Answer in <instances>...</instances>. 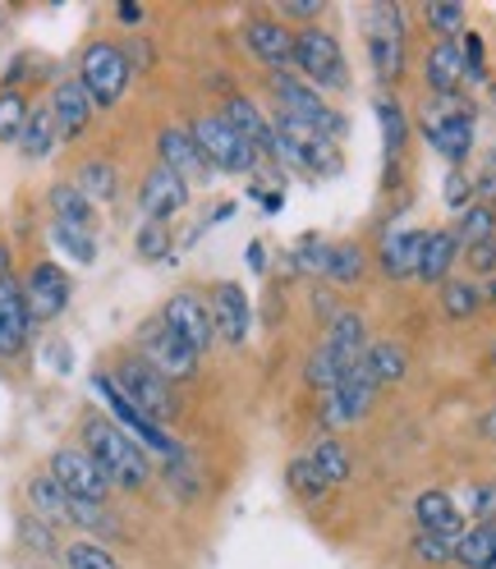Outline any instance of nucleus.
<instances>
[{
  "mask_svg": "<svg viewBox=\"0 0 496 569\" xmlns=\"http://www.w3.org/2000/svg\"><path fill=\"white\" fill-rule=\"evenodd\" d=\"M19 532H23V542H28V547H38V551H51V523H42L38 515H28V519L19 523Z\"/></svg>",
  "mask_w": 496,
  "mask_h": 569,
  "instance_id": "nucleus-51",
  "label": "nucleus"
},
{
  "mask_svg": "<svg viewBox=\"0 0 496 569\" xmlns=\"http://www.w3.org/2000/svg\"><path fill=\"white\" fill-rule=\"evenodd\" d=\"M308 465L317 469V478H323L327 487H340V482H349V450L336 441V437H317L313 441V450H308Z\"/></svg>",
  "mask_w": 496,
  "mask_h": 569,
  "instance_id": "nucleus-31",
  "label": "nucleus"
},
{
  "mask_svg": "<svg viewBox=\"0 0 496 569\" xmlns=\"http://www.w3.org/2000/svg\"><path fill=\"white\" fill-rule=\"evenodd\" d=\"M69 276L56 267V262H38L23 280V299H28V312L32 322H56V317L69 308Z\"/></svg>",
  "mask_w": 496,
  "mask_h": 569,
  "instance_id": "nucleus-14",
  "label": "nucleus"
},
{
  "mask_svg": "<svg viewBox=\"0 0 496 569\" xmlns=\"http://www.w3.org/2000/svg\"><path fill=\"white\" fill-rule=\"evenodd\" d=\"M6 280H10V248L0 243V284H6Z\"/></svg>",
  "mask_w": 496,
  "mask_h": 569,
  "instance_id": "nucleus-57",
  "label": "nucleus"
},
{
  "mask_svg": "<svg viewBox=\"0 0 496 569\" xmlns=\"http://www.w3.org/2000/svg\"><path fill=\"white\" fill-rule=\"evenodd\" d=\"M286 14L290 19H317V14H323V6H317V0H286Z\"/></svg>",
  "mask_w": 496,
  "mask_h": 569,
  "instance_id": "nucleus-53",
  "label": "nucleus"
},
{
  "mask_svg": "<svg viewBox=\"0 0 496 569\" xmlns=\"http://www.w3.org/2000/svg\"><path fill=\"white\" fill-rule=\"evenodd\" d=\"M92 97L83 92V83L79 79H65V83H56V92H51V116H56V129H60V138H79L88 124H92Z\"/></svg>",
  "mask_w": 496,
  "mask_h": 569,
  "instance_id": "nucleus-21",
  "label": "nucleus"
},
{
  "mask_svg": "<svg viewBox=\"0 0 496 569\" xmlns=\"http://www.w3.org/2000/svg\"><path fill=\"white\" fill-rule=\"evenodd\" d=\"M111 381L125 390V400L143 413V418H152V422H170L175 418V390H170V381L152 368V363H143V359H125L116 372H111Z\"/></svg>",
  "mask_w": 496,
  "mask_h": 569,
  "instance_id": "nucleus-4",
  "label": "nucleus"
},
{
  "mask_svg": "<svg viewBox=\"0 0 496 569\" xmlns=\"http://www.w3.org/2000/svg\"><path fill=\"white\" fill-rule=\"evenodd\" d=\"M28 111H32V106L23 101V92H14V88L0 92V142H19L23 138Z\"/></svg>",
  "mask_w": 496,
  "mask_h": 569,
  "instance_id": "nucleus-38",
  "label": "nucleus"
},
{
  "mask_svg": "<svg viewBox=\"0 0 496 569\" xmlns=\"http://www.w3.org/2000/svg\"><path fill=\"white\" fill-rule=\"evenodd\" d=\"M414 556L423 565H446L455 560V538H437V532H418L414 538Z\"/></svg>",
  "mask_w": 496,
  "mask_h": 569,
  "instance_id": "nucleus-45",
  "label": "nucleus"
},
{
  "mask_svg": "<svg viewBox=\"0 0 496 569\" xmlns=\"http://www.w3.org/2000/svg\"><path fill=\"white\" fill-rule=\"evenodd\" d=\"M373 396H377V381H373V372L359 359L349 372H340V381L327 390V422L331 427H345L354 418H364L373 409Z\"/></svg>",
  "mask_w": 496,
  "mask_h": 569,
  "instance_id": "nucleus-13",
  "label": "nucleus"
},
{
  "mask_svg": "<svg viewBox=\"0 0 496 569\" xmlns=\"http://www.w3.org/2000/svg\"><path fill=\"white\" fill-rule=\"evenodd\" d=\"M455 560L465 565V569H492L496 565V523H478V528L459 532Z\"/></svg>",
  "mask_w": 496,
  "mask_h": 569,
  "instance_id": "nucleus-30",
  "label": "nucleus"
},
{
  "mask_svg": "<svg viewBox=\"0 0 496 569\" xmlns=\"http://www.w3.org/2000/svg\"><path fill=\"white\" fill-rule=\"evenodd\" d=\"M271 92H276V101H280V116H295V120H304V124H313V129H323L327 138H345V116L336 111V106H327V97L317 92V88H308L304 79H290V74H276L271 79Z\"/></svg>",
  "mask_w": 496,
  "mask_h": 569,
  "instance_id": "nucleus-7",
  "label": "nucleus"
},
{
  "mask_svg": "<svg viewBox=\"0 0 496 569\" xmlns=\"http://www.w3.org/2000/svg\"><path fill=\"white\" fill-rule=\"evenodd\" d=\"M51 243L60 248V253H65L69 262H79V267H92V262H97V239H92V230H79V226L51 221Z\"/></svg>",
  "mask_w": 496,
  "mask_h": 569,
  "instance_id": "nucleus-34",
  "label": "nucleus"
},
{
  "mask_svg": "<svg viewBox=\"0 0 496 569\" xmlns=\"http://www.w3.org/2000/svg\"><path fill=\"white\" fill-rule=\"evenodd\" d=\"M69 501H88V506H106V496H111V478L97 469V459L83 450V446H65L51 455V469H47Z\"/></svg>",
  "mask_w": 496,
  "mask_h": 569,
  "instance_id": "nucleus-9",
  "label": "nucleus"
},
{
  "mask_svg": "<svg viewBox=\"0 0 496 569\" xmlns=\"http://www.w3.org/2000/svg\"><path fill=\"white\" fill-rule=\"evenodd\" d=\"M138 207H143V217L148 221H170V217H180V211L189 207V184L180 180L175 170H166L161 161L143 174V189H138Z\"/></svg>",
  "mask_w": 496,
  "mask_h": 569,
  "instance_id": "nucleus-15",
  "label": "nucleus"
},
{
  "mask_svg": "<svg viewBox=\"0 0 496 569\" xmlns=\"http://www.w3.org/2000/svg\"><path fill=\"white\" fill-rule=\"evenodd\" d=\"M364 349H368V327H364V317L354 312V308H345V312H336L331 317V327H327V340H323V353L340 368V372H349L354 363L364 359Z\"/></svg>",
  "mask_w": 496,
  "mask_h": 569,
  "instance_id": "nucleus-19",
  "label": "nucleus"
},
{
  "mask_svg": "<svg viewBox=\"0 0 496 569\" xmlns=\"http://www.w3.org/2000/svg\"><path fill=\"white\" fill-rule=\"evenodd\" d=\"M271 129H276L271 161H286V166H295L304 174H317V180H331V174H340L345 157L336 148V138H327L323 129H313V124H304L295 116H280V111H276Z\"/></svg>",
  "mask_w": 496,
  "mask_h": 569,
  "instance_id": "nucleus-2",
  "label": "nucleus"
},
{
  "mask_svg": "<svg viewBox=\"0 0 496 569\" xmlns=\"http://www.w3.org/2000/svg\"><path fill=\"white\" fill-rule=\"evenodd\" d=\"M116 14H120V23H143V6H133V0H125Z\"/></svg>",
  "mask_w": 496,
  "mask_h": 569,
  "instance_id": "nucleus-54",
  "label": "nucleus"
},
{
  "mask_svg": "<svg viewBox=\"0 0 496 569\" xmlns=\"http://www.w3.org/2000/svg\"><path fill=\"white\" fill-rule=\"evenodd\" d=\"M28 331H32V312L23 299V284L10 276L0 284V359H14V353L28 345Z\"/></svg>",
  "mask_w": 496,
  "mask_h": 569,
  "instance_id": "nucleus-20",
  "label": "nucleus"
},
{
  "mask_svg": "<svg viewBox=\"0 0 496 569\" xmlns=\"http://www.w3.org/2000/svg\"><path fill=\"white\" fill-rule=\"evenodd\" d=\"M51 211H56V221H65V226H79V230L97 226V207L75 184H56L51 189Z\"/></svg>",
  "mask_w": 496,
  "mask_h": 569,
  "instance_id": "nucleus-33",
  "label": "nucleus"
},
{
  "mask_svg": "<svg viewBox=\"0 0 496 569\" xmlns=\"http://www.w3.org/2000/svg\"><path fill=\"white\" fill-rule=\"evenodd\" d=\"M83 450L97 459V469L111 478V487L138 491V487H148V478H152L148 450L138 446L129 432H120L111 418H88L83 422Z\"/></svg>",
  "mask_w": 496,
  "mask_h": 569,
  "instance_id": "nucleus-1",
  "label": "nucleus"
},
{
  "mask_svg": "<svg viewBox=\"0 0 496 569\" xmlns=\"http://www.w3.org/2000/svg\"><path fill=\"white\" fill-rule=\"evenodd\" d=\"M323 276L336 280V284H354V280L364 276V248H359V243H331V248H327Z\"/></svg>",
  "mask_w": 496,
  "mask_h": 569,
  "instance_id": "nucleus-36",
  "label": "nucleus"
},
{
  "mask_svg": "<svg viewBox=\"0 0 496 569\" xmlns=\"http://www.w3.org/2000/svg\"><path fill=\"white\" fill-rule=\"evenodd\" d=\"M92 390H97V396L106 400V409L116 413V427H120V432H129V437H133L138 446H143V450H157L161 459H170V465H175V459H185L180 441H175L161 422H152V418L138 413V409L125 400V390H120L111 377H92Z\"/></svg>",
  "mask_w": 496,
  "mask_h": 569,
  "instance_id": "nucleus-5",
  "label": "nucleus"
},
{
  "mask_svg": "<svg viewBox=\"0 0 496 569\" xmlns=\"http://www.w3.org/2000/svg\"><path fill=\"white\" fill-rule=\"evenodd\" d=\"M161 322L175 331V336H185L198 353H207L211 345H217V327H211V303L194 290H180V295H170V303L161 308Z\"/></svg>",
  "mask_w": 496,
  "mask_h": 569,
  "instance_id": "nucleus-12",
  "label": "nucleus"
},
{
  "mask_svg": "<svg viewBox=\"0 0 496 569\" xmlns=\"http://www.w3.org/2000/svg\"><path fill=\"white\" fill-rule=\"evenodd\" d=\"M423 74H428V88L437 97H455V88L465 83V56H459V42L455 38H442L433 51H428V64H423Z\"/></svg>",
  "mask_w": 496,
  "mask_h": 569,
  "instance_id": "nucleus-24",
  "label": "nucleus"
},
{
  "mask_svg": "<svg viewBox=\"0 0 496 569\" xmlns=\"http://www.w3.org/2000/svg\"><path fill=\"white\" fill-rule=\"evenodd\" d=\"M133 248H138V258H143V262H161V258L170 253V226H161V221H148L143 230H138Z\"/></svg>",
  "mask_w": 496,
  "mask_h": 569,
  "instance_id": "nucleus-44",
  "label": "nucleus"
},
{
  "mask_svg": "<svg viewBox=\"0 0 496 569\" xmlns=\"http://www.w3.org/2000/svg\"><path fill=\"white\" fill-rule=\"evenodd\" d=\"M75 189L97 207V202H111L120 193V174L111 161H83L79 174H75Z\"/></svg>",
  "mask_w": 496,
  "mask_h": 569,
  "instance_id": "nucleus-32",
  "label": "nucleus"
},
{
  "mask_svg": "<svg viewBox=\"0 0 496 569\" xmlns=\"http://www.w3.org/2000/svg\"><path fill=\"white\" fill-rule=\"evenodd\" d=\"M446 106L450 111L423 106V133H428V142L450 166H459L474 152V116H469V106H455V97H446Z\"/></svg>",
  "mask_w": 496,
  "mask_h": 569,
  "instance_id": "nucleus-11",
  "label": "nucleus"
},
{
  "mask_svg": "<svg viewBox=\"0 0 496 569\" xmlns=\"http://www.w3.org/2000/svg\"><path fill=\"white\" fill-rule=\"evenodd\" d=\"M295 64L304 69V83L317 92H340L345 88V56L340 42L331 38L327 28H304L295 38Z\"/></svg>",
  "mask_w": 496,
  "mask_h": 569,
  "instance_id": "nucleus-6",
  "label": "nucleus"
},
{
  "mask_svg": "<svg viewBox=\"0 0 496 569\" xmlns=\"http://www.w3.org/2000/svg\"><path fill=\"white\" fill-rule=\"evenodd\" d=\"M364 23H368V38L405 42V10H400V6H373Z\"/></svg>",
  "mask_w": 496,
  "mask_h": 569,
  "instance_id": "nucleus-42",
  "label": "nucleus"
},
{
  "mask_svg": "<svg viewBox=\"0 0 496 569\" xmlns=\"http://www.w3.org/2000/svg\"><path fill=\"white\" fill-rule=\"evenodd\" d=\"M308 381H313L317 390H331V386L340 381V368H336V363L327 359V353H323V349H317V353H313V359H308Z\"/></svg>",
  "mask_w": 496,
  "mask_h": 569,
  "instance_id": "nucleus-49",
  "label": "nucleus"
},
{
  "mask_svg": "<svg viewBox=\"0 0 496 569\" xmlns=\"http://www.w3.org/2000/svg\"><path fill=\"white\" fill-rule=\"evenodd\" d=\"M211 327H217V340H226L235 349L248 340V331H254V308H248L244 284L221 280L217 290H211Z\"/></svg>",
  "mask_w": 496,
  "mask_h": 569,
  "instance_id": "nucleus-16",
  "label": "nucleus"
},
{
  "mask_svg": "<svg viewBox=\"0 0 496 569\" xmlns=\"http://www.w3.org/2000/svg\"><path fill=\"white\" fill-rule=\"evenodd\" d=\"M368 56H373V69H377V79H381V83L400 79V69H405V42L368 38Z\"/></svg>",
  "mask_w": 496,
  "mask_h": 569,
  "instance_id": "nucleus-40",
  "label": "nucleus"
},
{
  "mask_svg": "<svg viewBox=\"0 0 496 569\" xmlns=\"http://www.w3.org/2000/svg\"><path fill=\"white\" fill-rule=\"evenodd\" d=\"M56 138H60V129H56L51 106H32V111H28V124H23V138H19L23 157H28V161H42V157H51Z\"/></svg>",
  "mask_w": 496,
  "mask_h": 569,
  "instance_id": "nucleus-29",
  "label": "nucleus"
},
{
  "mask_svg": "<svg viewBox=\"0 0 496 569\" xmlns=\"http://www.w3.org/2000/svg\"><path fill=\"white\" fill-rule=\"evenodd\" d=\"M290 491L295 496H304V501H323V496L331 491L323 478H317V469L308 465V455H299L295 465H290Z\"/></svg>",
  "mask_w": 496,
  "mask_h": 569,
  "instance_id": "nucleus-43",
  "label": "nucleus"
},
{
  "mask_svg": "<svg viewBox=\"0 0 496 569\" xmlns=\"http://www.w3.org/2000/svg\"><path fill=\"white\" fill-rule=\"evenodd\" d=\"M157 152H161V166L180 174L185 184H202L207 174H211V166H207V157L198 152L194 133H189V129H180V124H166V129H161Z\"/></svg>",
  "mask_w": 496,
  "mask_h": 569,
  "instance_id": "nucleus-18",
  "label": "nucleus"
},
{
  "mask_svg": "<svg viewBox=\"0 0 496 569\" xmlns=\"http://www.w3.org/2000/svg\"><path fill=\"white\" fill-rule=\"evenodd\" d=\"M47 359H51L60 372H69V363H75V359H69V349H65V345H51V349H47Z\"/></svg>",
  "mask_w": 496,
  "mask_h": 569,
  "instance_id": "nucleus-55",
  "label": "nucleus"
},
{
  "mask_svg": "<svg viewBox=\"0 0 496 569\" xmlns=\"http://www.w3.org/2000/svg\"><path fill=\"white\" fill-rule=\"evenodd\" d=\"M138 345H143V363H152L166 381H194V377H198V359H202V353H198L185 336H175V331L161 322V317L143 327Z\"/></svg>",
  "mask_w": 496,
  "mask_h": 569,
  "instance_id": "nucleus-10",
  "label": "nucleus"
},
{
  "mask_svg": "<svg viewBox=\"0 0 496 569\" xmlns=\"http://www.w3.org/2000/svg\"><path fill=\"white\" fill-rule=\"evenodd\" d=\"M423 243H428V230H391L381 239V271L391 276V280H409L418 276V258H423Z\"/></svg>",
  "mask_w": 496,
  "mask_h": 569,
  "instance_id": "nucleus-22",
  "label": "nucleus"
},
{
  "mask_svg": "<svg viewBox=\"0 0 496 569\" xmlns=\"http://www.w3.org/2000/svg\"><path fill=\"white\" fill-rule=\"evenodd\" d=\"M221 120H226L244 142H254V148H258L262 157H271V148H276V129H271V120H267V116H262L248 97H230Z\"/></svg>",
  "mask_w": 496,
  "mask_h": 569,
  "instance_id": "nucleus-23",
  "label": "nucleus"
},
{
  "mask_svg": "<svg viewBox=\"0 0 496 569\" xmlns=\"http://www.w3.org/2000/svg\"><path fill=\"white\" fill-rule=\"evenodd\" d=\"M478 303H483V295H478V284H469V280H446L442 284V308H446V317H474L478 312Z\"/></svg>",
  "mask_w": 496,
  "mask_h": 569,
  "instance_id": "nucleus-41",
  "label": "nucleus"
},
{
  "mask_svg": "<svg viewBox=\"0 0 496 569\" xmlns=\"http://www.w3.org/2000/svg\"><path fill=\"white\" fill-rule=\"evenodd\" d=\"M428 23L442 32V38H455V32H465V6H455V0H437V6H428Z\"/></svg>",
  "mask_w": 496,
  "mask_h": 569,
  "instance_id": "nucleus-46",
  "label": "nucleus"
},
{
  "mask_svg": "<svg viewBox=\"0 0 496 569\" xmlns=\"http://www.w3.org/2000/svg\"><path fill=\"white\" fill-rule=\"evenodd\" d=\"M414 519H418L423 532H437V538L459 542V532H465V519H459V510H455V501L446 491H423L414 501Z\"/></svg>",
  "mask_w": 496,
  "mask_h": 569,
  "instance_id": "nucleus-25",
  "label": "nucleus"
},
{
  "mask_svg": "<svg viewBox=\"0 0 496 569\" xmlns=\"http://www.w3.org/2000/svg\"><path fill=\"white\" fill-rule=\"evenodd\" d=\"M469 198H474V184H469V174L465 170H450L446 174V207H469Z\"/></svg>",
  "mask_w": 496,
  "mask_h": 569,
  "instance_id": "nucleus-50",
  "label": "nucleus"
},
{
  "mask_svg": "<svg viewBox=\"0 0 496 569\" xmlns=\"http://www.w3.org/2000/svg\"><path fill=\"white\" fill-rule=\"evenodd\" d=\"M79 83L92 97V106H116L129 88V56L111 42H92L79 64Z\"/></svg>",
  "mask_w": 496,
  "mask_h": 569,
  "instance_id": "nucleus-8",
  "label": "nucleus"
},
{
  "mask_svg": "<svg viewBox=\"0 0 496 569\" xmlns=\"http://www.w3.org/2000/svg\"><path fill=\"white\" fill-rule=\"evenodd\" d=\"M492 432H496V413H492Z\"/></svg>",
  "mask_w": 496,
  "mask_h": 569,
  "instance_id": "nucleus-58",
  "label": "nucleus"
},
{
  "mask_svg": "<svg viewBox=\"0 0 496 569\" xmlns=\"http://www.w3.org/2000/svg\"><path fill=\"white\" fill-rule=\"evenodd\" d=\"M459 258V239L450 230H433L428 243H423V258H418V280L428 284H446L450 280V267Z\"/></svg>",
  "mask_w": 496,
  "mask_h": 569,
  "instance_id": "nucleus-26",
  "label": "nucleus"
},
{
  "mask_svg": "<svg viewBox=\"0 0 496 569\" xmlns=\"http://www.w3.org/2000/svg\"><path fill=\"white\" fill-rule=\"evenodd\" d=\"M364 368L373 372L377 386H396V381H405V372H409V353H405V345H396V340H373V345L364 349Z\"/></svg>",
  "mask_w": 496,
  "mask_h": 569,
  "instance_id": "nucleus-28",
  "label": "nucleus"
},
{
  "mask_svg": "<svg viewBox=\"0 0 496 569\" xmlns=\"http://www.w3.org/2000/svg\"><path fill=\"white\" fill-rule=\"evenodd\" d=\"M469 267H474V271H496V239L469 248Z\"/></svg>",
  "mask_w": 496,
  "mask_h": 569,
  "instance_id": "nucleus-52",
  "label": "nucleus"
},
{
  "mask_svg": "<svg viewBox=\"0 0 496 569\" xmlns=\"http://www.w3.org/2000/svg\"><path fill=\"white\" fill-rule=\"evenodd\" d=\"M189 133H194L198 152L207 157V166H211V170L254 174V170H258V161H262V152L254 148V142H244V138H239L221 116H198V120L189 124Z\"/></svg>",
  "mask_w": 496,
  "mask_h": 569,
  "instance_id": "nucleus-3",
  "label": "nucleus"
},
{
  "mask_svg": "<svg viewBox=\"0 0 496 569\" xmlns=\"http://www.w3.org/2000/svg\"><path fill=\"white\" fill-rule=\"evenodd\" d=\"M28 506H32V515H38L42 523H69V496H65V487L51 478V473H32L28 478Z\"/></svg>",
  "mask_w": 496,
  "mask_h": 569,
  "instance_id": "nucleus-27",
  "label": "nucleus"
},
{
  "mask_svg": "<svg viewBox=\"0 0 496 569\" xmlns=\"http://www.w3.org/2000/svg\"><path fill=\"white\" fill-rule=\"evenodd\" d=\"M459 56H465V79L469 83H483L487 79V64H483V38H478V32H465V38H459Z\"/></svg>",
  "mask_w": 496,
  "mask_h": 569,
  "instance_id": "nucleus-47",
  "label": "nucleus"
},
{
  "mask_svg": "<svg viewBox=\"0 0 496 569\" xmlns=\"http://www.w3.org/2000/svg\"><path fill=\"white\" fill-rule=\"evenodd\" d=\"M244 42L271 69V74H286V64H295V38H290V28L280 19H262V14L248 19L244 23Z\"/></svg>",
  "mask_w": 496,
  "mask_h": 569,
  "instance_id": "nucleus-17",
  "label": "nucleus"
},
{
  "mask_svg": "<svg viewBox=\"0 0 496 569\" xmlns=\"http://www.w3.org/2000/svg\"><path fill=\"white\" fill-rule=\"evenodd\" d=\"M327 239H317V234H304L299 239V248H295V262L304 267V271H323L327 267Z\"/></svg>",
  "mask_w": 496,
  "mask_h": 569,
  "instance_id": "nucleus-48",
  "label": "nucleus"
},
{
  "mask_svg": "<svg viewBox=\"0 0 496 569\" xmlns=\"http://www.w3.org/2000/svg\"><path fill=\"white\" fill-rule=\"evenodd\" d=\"M65 569H125L111 551H106L101 542L83 538V542H69L65 547Z\"/></svg>",
  "mask_w": 496,
  "mask_h": 569,
  "instance_id": "nucleus-39",
  "label": "nucleus"
},
{
  "mask_svg": "<svg viewBox=\"0 0 496 569\" xmlns=\"http://www.w3.org/2000/svg\"><path fill=\"white\" fill-rule=\"evenodd\" d=\"M455 239H459V243H469V248H478V243H492V239H496V211H492L487 202H474V207H465V217H459V230H455Z\"/></svg>",
  "mask_w": 496,
  "mask_h": 569,
  "instance_id": "nucleus-37",
  "label": "nucleus"
},
{
  "mask_svg": "<svg viewBox=\"0 0 496 569\" xmlns=\"http://www.w3.org/2000/svg\"><path fill=\"white\" fill-rule=\"evenodd\" d=\"M262 258H267V253H262V243H248V267H254V271H267Z\"/></svg>",
  "mask_w": 496,
  "mask_h": 569,
  "instance_id": "nucleus-56",
  "label": "nucleus"
},
{
  "mask_svg": "<svg viewBox=\"0 0 496 569\" xmlns=\"http://www.w3.org/2000/svg\"><path fill=\"white\" fill-rule=\"evenodd\" d=\"M377 120H381V142H386V157L400 161L405 142H409V124H405V111L391 101V97H377Z\"/></svg>",
  "mask_w": 496,
  "mask_h": 569,
  "instance_id": "nucleus-35",
  "label": "nucleus"
}]
</instances>
